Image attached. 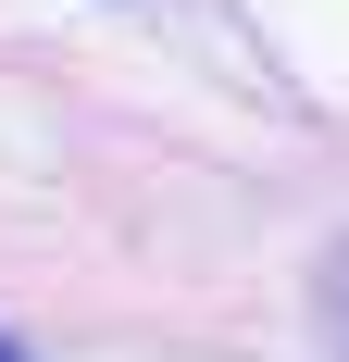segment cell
I'll list each match as a JSON object with an SVG mask.
<instances>
[{
  "instance_id": "7a4b0ae2",
  "label": "cell",
  "mask_w": 349,
  "mask_h": 362,
  "mask_svg": "<svg viewBox=\"0 0 349 362\" xmlns=\"http://www.w3.org/2000/svg\"><path fill=\"white\" fill-rule=\"evenodd\" d=\"M0 362H25V350H13V337H0Z\"/></svg>"
},
{
  "instance_id": "6da1fadb",
  "label": "cell",
  "mask_w": 349,
  "mask_h": 362,
  "mask_svg": "<svg viewBox=\"0 0 349 362\" xmlns=\"http://www.w3.org/2000/svg\"><path fill=\"white\" fill-rule=\"evenodd\" d=\"M324 337H337V362H349V250L324 262Z\"/></svg>"
}]
</instances>
